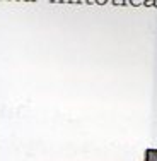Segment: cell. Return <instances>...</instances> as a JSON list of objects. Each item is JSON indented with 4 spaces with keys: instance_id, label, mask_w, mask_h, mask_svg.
Here are the masks:
<instances>
[{
    "instance_id": "cell-1",
    "label": "cell",
    "mask_w": 157,
    "mask_h": 161,
    "mask_svg": "<svg viewBox=\"0 0 157 161\" xmlns=\"http://www.w3.org/2000/svg\"><path fill=\"white\" fill-rule=\"evenodd\" d=\"M149 161H154V159H149Z\"/></svg>"
}]
</instances>
